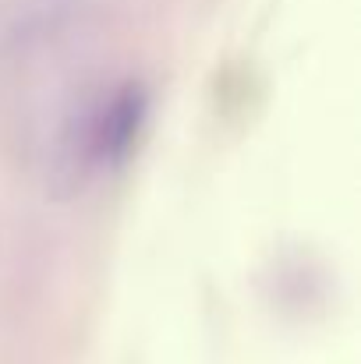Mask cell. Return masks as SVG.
Masks as SVG:
<instances>
[{"label": "cell", "mask_w": 361, "mask_h": 364, "mask_svg": "<svg viewBox=\"0 0 361 364\" xmlns=\"http://www.w3.org/2000/svg\"><path fill=\"white\" fill-rule=\"evenodd\" d=\"M149 117V96L138 82L110 92L82 124V159L85 166H117L131 156Z\"/></svg>", "instance_id": "1"}]
</instances>
